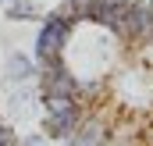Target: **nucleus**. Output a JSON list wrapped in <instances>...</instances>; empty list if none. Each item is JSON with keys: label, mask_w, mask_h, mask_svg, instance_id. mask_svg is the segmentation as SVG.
<instances>
[{"label": "nucleus", "mask_w": 153, "mask_h": 146, "mask_svg": "<svg viewBox=\"0 0 153 146\" xmlns=\"http://www.w3.org/2000/svg\"><path fill=\"white\" fill-rule=\"evenodd\" d=\"M78 25H71L64 14H57V11H46L43 14V22H39V36H36V61H50V57H61L64 50H68V43L75 36Z\"/></svg>", "instance_id": "obj_1"}, {"label": "nucleus", "mask_w": 153, "mask_h": 146, "mask_svg": "<svg viewBox=\"0 0 153 146\" xmlns=\"http://www.w3.org/2000/svg\"><path fill=\"white\" fill-rule=\"evenodd\" d=\"M117 39H121V43H132V46L153 43V7H150V4H135V0L128 4Z\"/></svg>", "instance_id": "obj_2"}, {"label": "nucleus", "mask_w": 153, "mask_h": 146, "mask_svg": "<svg viewBox=\"0 0 153 146\" xmlns=\"http://www.w3.org/2000/svg\"><path fill=\"white\" fill-rule=\"evenodd\" d=\"M85 114H89V107H85L82 100L71 104L68 110H57V114H46V110H43V118H39V132H43L46 139H61V143H64L78 125H82Z\"/></svg>", "instance_id": "obj_3"}, {"label": "nucleus", "mask_w": 153, "mask_h": 146, "mask_svg": "<svg viewBox=\"0 0 153 146\" xmlns=\"http://www.w3.org/2000/svg\"><path fill=\"white\" fill-rule=\"evenodd\" d=\"M107 139H111V125H107L100 114L89 110V114L82 118V125L64 139V146H103Z\"/></svg>", "instance_id": "obj_4"}, {"label": "nucleus", "mask_w": 153, "mask_h": 146, "mask_svg": "<svg viewBox=\"0 0 153 146\" xmlns=\"http://www.w3.org/2000/svg\"><path fill=\"white\" fill-rule=\"evenodd\" d=\"M4 18L7 22H43V11H39L36 0H7Z\"/></svg>", "instance_id": "obj_5"}, {"label": "nucleus", "mask_w": 153, "mask_h": 146, "mask_svg": "<svg viewBox=\"0 0 153 146\" xmlns=\"http://www.w3.org/2000/svg\"><path fill=\"white\" fill-rule=\"evenodd\" d=\"M4 75H7L11 82H32V78H36V64H32V57H25V54H7Z\"/></svg>", "instance_id": "obj_6"}, {"label": "nucleus", "mask_w": 153, "mask_h": 146, "mask_svg": "<svg viewBox=\"0 0 153 146\" xmlns=\"http://www.w3.org/2000/svg\"><path fill=\"white\" fill-rule=\"evenodd\" d=\"M53 11H57V14H64L71 25H82V22H89V0H64V4H57Z\"/></svg>", "instance_id": "obj_7"}, {"label": "nucleus", "mask_w": 153, "mask_h": 146, "mask_svg": "<svg viewBox=\"0 0 153 146\" xmlns=\"http://www.w3.org/2000/svg\"><path fill=\"white\" fill-rule=\"evenodd\" d=\"M18 143V136H14V128L7 125V121H0V146H14Z\"/></svg>", "instance_id": "obj_8"}, {"label": "nucleus", "mask_w": 153, "mask_h": 146, "mask_svg": "<svg viewBox=\"0 0 153 146\" xmlns=\"http://www.w3.org/2000/svg\"><path fill=\"white\" fill-rule=\"evenodd\" d=\"M18 146H46V136H43V132H36V136H22Z\"/></svg>", "instance_id": "obj_9"}, {"label": "nucleus", "mask_w": 153, "mask_h": 146, "mask_svg": "<svg viewBox=\"0 0 153 146\" xmlns=\"http://www.w3.org/2000/svg\"><path fill=\"white\" fill-rule=\"evenodd\" d=\"M0 4H7V0H0Z\"/></svg>", "instance_id": "obj_10"}]
</instances>
